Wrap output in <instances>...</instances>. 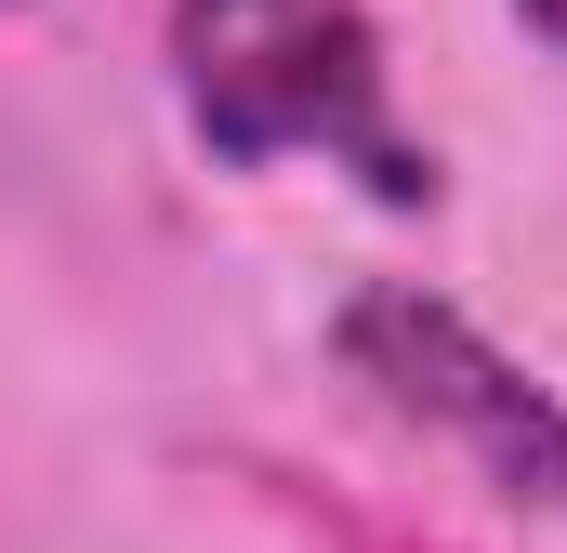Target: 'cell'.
Segmentation results:
<instances>
[{
	"mask_svg": "<svg viewBox=\"0 0 567 553\" xmlns=\"http://www.w3.org/2000/svg\"><path fill=\"white\" fill-rule=\"evenodd\" d=\"M172 66H185V119L225 171L330 158L383 211L435 198V158L396 119L383 40L357 0H172Z\"/></svg>",
	"mask_w": 567,
	"mask_h": 553,
	"instance_id": "1",
	"label": "cell"
},
{
	"mask_svg": "<svg viewBox=\"0 0 567 553\" xmlns=\"http://www.w3.org/2000/svg\"><path fill=\"white\" fill-rule=\"evenodd\" d=\"M343 356H357V369H370L410 421L462 435V448H475V474H488L502 501H555V514H567V409L515 369V356H488L449 303L370 290V303L343 316Z\"/></svg>",
	"mask_w": 567,
	"mask_h": 553,
	"instance_id": "2",
	"label": "cell"
},
{
	"mask_svg": "<svg viewBox=\"0 0 567 553\" xmlns=\"http://www.w3.org/2000/svg\"><path fill=\"white\" fill-rule=\"evenodd\" d=\"M528 27H542V40H555V53H567V0H528Z\"/></svg>",
	"mask_w": 567,
	"mask_h": 553,
	"instance_id": "3",
	"label": "cell"
}]
</instances>
